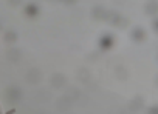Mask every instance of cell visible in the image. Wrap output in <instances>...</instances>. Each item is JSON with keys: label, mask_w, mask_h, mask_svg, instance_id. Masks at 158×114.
<instances>
[{"label": "cell", "mask_w": 158, "mask_h": 114, "mask_svg": "<svg viewBox=\"0 0 158 114\" xmlns=\"http://www.w3.org/2000/svg\"><path fill=\"white\" fill-rule=\"evenodd\" d=\"M156 10H158V6H156V3H153V6H150V8L147 6V13H155Z\"/></svg>", "instance_id": "6da1fadb"}, {"label": "cell", "mask_w": 158, "mask_h": 114, "mask_svg": "<svg viewBox=\"0 0 158 114\" xmlns=\"http://www.w3.org/2000/svg\"><path fill=\"white\" fill-rule=\"evenodd\" d=\"M133 37H143V33L138 29V31H135V33H133Z\"/></svg>", "instance_id": "7a4b0ae2"}, {"label": "cell", "mask_w": 158, "mask_h": 114, "mask_svg": "<svg viewBox=\"0 0 158 114\" xmlns=\"http://www.w3.org/2000/svg\"><path fill=\"white\" fill-rule=\"evenodd\" d=\"M14 39H16V34H11V33H10V34L6 36V40H14Z\"/></svg>", "instance_id": "3957f363"}, {"label": "cell", "mask_w": 158, "mask_h": 114, "mask_svg": "<svg viewBox=\"0 0 158 114\" xmlns=\"http://www.w3.org/2000/svg\"><path fill=\"white\" fill-rule=\"evenodd\" d=\"M155 26H156V28H158V22H156V23H155ZM156 31H158V29H156Z\"/></svg>", "instance_id": "277c9868"}]
</instances>
